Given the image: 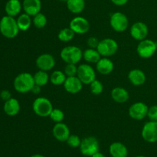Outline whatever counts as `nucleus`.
Segmentation results:
<instances>
[{
	"label": "nucleus",
	"instance_id": "nucleus-23",
	"mask_svg": "<svg viewBox=\"0 0 157 157\" xmlns=\"http://www.w3.org/2000/svg\"><path fill=\"white\" fill-rule=\"evenodd\" d=\"M22 5L19 0H9L5 6V10L9 16L15 17L21 12Z\"/></svg>",
	"mask_w": 157,
	"mask_h": 157
},
{
	"label": "nucleus",
	"instance_id": "nucleus-17",
	"mask_svg": "<svg viewBox=\"0 0 157 157\" xmlns=\"http://www.w3.org/2000/svg\"><path fill=\"white\" fill-rule=\"evenodd\" d=\"M22 9H24L25 13L30 16H35L41 12V0H24L22 2Z\"/></svg>",
	"mask_w": 157,
	"mask_h": 157
},
{
	"label": "nucleus",
	"instance_id": "nucleus-4",
	"mask_svg": "<svg viewBox=\"0 0 157 157\" xmlns=\"http://www.w3.org/2000/svg\"><path fill=\"white\" fill-rule=\"evenodd\" d=\"M32 110L40 117H48L53 110V105L50 100L44 97L37 98L32 104Z\"/></svg>",
	"mask_w": 157,
	"mask_h": 157
},
{
	"label": "nucleus",
	"instance_id": "nucleus-21",
	"mask_svg": "<svg viewBox=\"0 0 157 157\" xmlns=\"http://www.w3.org/2000/svg\"><path fill=\"white\" fill-rule=\"evenodd\" d=\"M109 153L112 157H127L128 149L121 142H114L110 144Z\"/></svg>",
	"mask_w": 157,
	"mask_h": 157
},
{
	"label": "nucleus",
	"instance_id": "nucleus-39",
	"mask_svg": "<svg viewBox=\"0 0 157 157\" xmlns=\"http://www.w3.org/2000/svg\"><path fill=\"white\" fill-rule=\"evenodd\" d=\"M41 86L37 85V84H35V85H34L33 87L32 88L31 92L33 93L34 94H40V92H41Z\"/></svg>",
	"mask_w": 157,
	"mask_h": 157
},
{
	"label": "nucleus",
	"instance_id": "nucleus-2",
	"mask_svg": "<svg viewBox=\"0 0 157 157\" xmlns=\"http://www.w3.org/2000/svg\"><path fill=\"white\" fill-rule=\"evenodd\" d=\"M19 31L15 17L9 15L2 17L0 21V32L3 36L7 38H14L18 35Z\"/></svg>",
	"mask_w": 157,
	"mask_h": 157
},
{
	"label": "nucleus",
	"instance_id": "nucleus-15",
	"mask_svg": "<svg viewBox=\"0 0 157 157\" xmlns=\"http://www.w3.org/2000/svg\"><path fill=\"white\" fill-rule=\"evenodd\" d=\"M52 134L59 142H66L71 135L70 129L64 123H57L52 129Z\"/></svg>",
	"mask_w": 157,
	"mask_h": 157
},
{
	"label": "nucleus",
	"instance_id": "nucleus-38",
	"mask_svg": "<svg viewBox=\"0 0 157 157\" xmlns=\"http://www.w3.org/2000/svg\"><path fill=\"white\" fill-rule=\"evenodd\" d=\"M112 2L117 6H123L128 2V0H111Z\"/></svg>",
	"mask_w": 157,
	"mask_h": 157
},
{
	"label": "nucleus",
	"instance_id": "nucleus-24",
	"mask_svg": "<svg viewBox=\"0 0 157 157\" xmlns=\"http://www.w3.org/2000/svg\"><path fill=\"white\" fill-rule=\"evenodd\" d=\"M83 58L91 64H97L101 58V55L96 48H87L83 52Z\"/></svg>",
	"mask_w": 157,
	"mask_h": 157
},
{
	"label": "nucleus",
	"instance_id": "nucleus-10",
	"mask_svg": "<svg viewBox=\"0 0 157 157\" xmlns=\"http://www.w3.org/2000/svg\"><path fill=\"white\" fill-rule=\"evenodd\" d=\"M143 139L147 143L157 142V121H149L144 125L141 131Z\"/></svg>",
	"mask_w": 157,
	"mask_h": 157
},
{
	"label": "nucleus",
	"instance_id": "nucleus-8",
	"mask_svg": "<svg viewBox=\"0 0 157 157\" xmlns=\"http://www.w3.org/2000/svg\"><path fill=\"white\" fill-rule=\"evenodd\" d=\"M110 25L115 32H124L128 29V18L125 14L122 13V12H114L110 15Z\"/></svg>",
	"mask_w": 157,
	"mask_h": 157
},
{
	"label": "nucleus",
	"instance_id": "nucleus-36",
	"mask_svg": "<svg viewBox=\"0 0 157 157\" xmlns=\"http://www.w3.org/2000/svg\"><path fill=\"white\" fill-rule=\"evenodd\" d=\"M100 41L98 38L94 36H91L87 39V45L90 48H98Z\"/></svg>",
	"mask_w": 157,
	"mask_h": 157
},
{
	"label": "nucleus",
	"instance_id": "nucleus-43",
	"mask_svg": "<svg viewBox=\"0 0 157 157\" xmlns=\"http://www.w3.org/2000/svg\"><path fill=\"white\" fill-rule=\"evenodd\" d=\"M136 157H147V156H136Z\"/></svg>",
	"mask_w": 157,
	"mask_h": 157
},
{
	"label": "nucleus",
	"instance_id": "nucleus-22",
	"mask_svg": "<svg viewBox=\"0 0 157 157\" xmlns=\"http://www.w3.org/2000/svg\"><path fill=\"white\" fill-rule=\"evenodd\" d=\"M111 98L117 104H124L129 100L130 95L125 88L117 87L111 90Z\"/></svg>",
	"mask_w": 157,
	"mask_h": 157
},
{
	"label": "nucleus",
	"instance_id": "nucleus-7",
	"mask_svg": "<svg viewBox=\"0 0 157 157\" xmlns=\"http://www.w3.org/2000/svg\"><path fill=\"white\" fill-rule=\"evenodd\" d=\"M157 50V44L155 41L150 39L142 40L139 42L136 47V52L138 55L142 58H150L156 53Z\"/></svg>",
	"mask_w": 157,
	"mask_h": 157
},
{
	"label": "nucleus",
	"instance_id": "nucleus-37",
	"mask_svg": "<svg viewBox=\"0 0 157 157\" xmlns=\"http://www.w3.org/2000/svg\"><path fill=\"white\" fill-rule=\"evenodd\" d=\"M0 97H1L3 101H6L10 99V98H12V94L8 90H4L0 93Z\"/></svg>",
	"mask_w": 157,
	"mask_h": 157
},
{
	"label": "nucleus",
	"instance_id": "nucleus-16",
	"mask_svg": "<svg viewBox=\"0 0 157 157\" xmlns=\"http://www.w3.org/2000/svg\"><path fill=\"white\" fill-rule=\"evenodd\" d=\"M63 86L67 93L76 94L82 90L83 83L77 76L67 77Z\"/></svg>",
	"mask_w": 157,
	"mask_h": 157
},
{
	"label": "nucleus",
	"instance_id": "nucleus-33",
	"mask_svg": "<svg viewBox=\"0 0 157 157\" xmlns=\"http://www.w3.org/2000/svg\"><path fill=\"white\" fill-rule=\"evenodd\" d=\"M67 145L71 148H78L80 147L81 143V140L78 135L71 134L66 141Z\"/></svg>",
	"mask_w": 157,
	"mask_h": 157
},
{
	"label": "nucleus",
	"instance_id": "nucleus-3",
	"mask_svg": "<svg viewBox=\"0 0 157 157\" xmlns=\"http://www.w3.org/2000/svg\"><path fill=\"white\" fill-rule=\"evenodd\" d=\"M60 56L66 64H77L83 58V52L78 46L68 45L63 48Z\"/></svg>",
	"mask_w": 157,
	"mask_h": 157
},
{
	"label": "nucleus",
	"instance_id": "nucleus-20",
	"mask_svg": "<svg viewBox=\"0 0 157 157\" xmlns=\"http://www.w3.org/2000/svg\"><path fill=\"white\" fill-rule=\"evenodd\" d=\"M128 80L133 86H141L146 82L147 77L140 69H133L129 72Z\"/></svg>",
	"mask_w": 157,
	"mask_h": 157
},
{
	"label": "nucleus",
	"instance_id": "nucleus-27",
	"mask_svg": "<svg viewBox=\"0 0 157 157\" xmlns=\"http://www.w3.org/2000/svg\"><path fill=\"white\" fill-rule=\"evenodd\" d=\"M35 84L41 87L47 85L48 81H50V76L47 71L39 70L33 75Z\"/></svg>",
	"mask_w": 157,
	"mask_h": 157
},
{
	"label": "nucleus",
	"instance_id": "nucleus-35",
	"mask_svg": "<svg viewBox=\"0 0 157 157\" xmlns=\"http://www.w3.org/2000/svg\"><path fill=\"white\" fill-rule=\"evenodd\" d=\"M147 117L150 121H157V105H153L149 107Z\"/></svg>",
	"mask_w": 157,
	"mask_h": 157
},
{
	"label": "nucleus",
	"instance_id": "nucleus-9",
	"mask_svg": "<svg viewBox=\"0 0 157 157\" xmlns=\"http://www.w3.org/2000/svg\"><path fill=\"white\" fill-rule=\"evenodd\" d=\"M77 77L83 83V84H89L96 79V72L94 69L88 64H81L78 66Z\"/></svg>",
	"mask_w": 157,
	"mask_h": 157
},
{
	"label": "nucleus",
	"instance_id": "nucleus-14",
	"mask_svg": "<svg viewBox=\"0 0 157 157\" xmlns=\"http://www.w3.org/2000/svg\"><path fill=\"white\" fill-rule=\"evenodd\" d=\"M35 64L39 70L48 72L54 68L55 64H56V61H55L53 55H52L51 54L44 53L40 55L36 58Z\"/></svg>",
	"mask_w": 157,
	"mask_h": 157
},
{
	"label": "nucleus",
	"instance_id": "nucleus-31",
	"mask_svg": "<svg viewBox=\"0 0 157 157\" xmlns=\"http://www.w3.org/2000/svg\"><path fill=\"white\" fill-rule=\"evenodd\" d=\"M49 117L51 118L52 121L57 124V123H61L64 119V113L61 110L58 108H53L52 111L51 112Z\"/></svg>",
	"mask_w": 157,
	"mask_h": 157
},
{
	"label": "nucleus",
	"instance_id": "nucleus-13",
	"mask_svg": "<svg viewBox=\"0 0 157 157\" xmlns=\"http://www.w3.org/2000/svg\"><path fill=\"white\" fill-rule=\"evenodd\" d=\"M130 33L132 38L136 41L146 39L148 35L149 29L147 25L143 21H136L130 27Z\"/></svg>",
	"mask_w": 157,
	"mask_h": 157
},
{
	"label": "nucleus",
	"instance_id": "nucleus-30",
	"mask_svg": "<svg viewBox=\"0 0 157 157\" xmlns=\"http://www.w3.org/2000/svg\"><path fill=\"white\" fill-rule=\"evenodd\" d=\"M48 22V19L46 18L45 15L44 14L38 13L37 15H35V16H33V19H32V23H33L34 26L37 29H43L46 26Z\"/></svg>",
	"mask_w": 157,
	"mask_h": 157
},
{
	"label": "nucleus",
	"instance_id": "nucleus-6",
	"mask_svg": "<svg viewBox=\"0 0 157 157\" xmlns=\"http://www.w3.org/2000/svg\"><path fill=\"white\" fill-rule=\"evenodd\" d=\"M118 48L119 47L116 40L107 38L100 41L97 50L98 51L101 57L109 58L114 55L117 52Z\"/></svg>",
	"mask_w": 157,
	"mask_h": 157
},
{
	"label": "nucleus",
	"instance_id": "nucleus-29",
	"mask_svg": "<svg viewBox=\"0 0 157 157\" xmlns=\"http://www.w3.org/2000/svg\"><path fill=\"white\" fill-rule=\"evenodd\" d=\"M75 33L70 28H64L58 34V39L63 42H68L75 38Z\"/></svg>",
	"mask_w": 157,
	"mask_h": 157
},
{
	"label": "nucleus",
	"instance_id": "nucleus-5",
	"mask_svg": "<svg viewBox=\"0 0 157 157\" xmlns=\"http://www.w3.org/2000/svg\"><path fill=\"white\" fill-rule=\"evenodd\" d=\"M79 148L83 156L91 157L94 154L99 152L100 144L96 137L87 136L81 140Z\"/></svg>",
	"mask_w": 157,
	"mask_h": 157
},
{
	"label": "nucleus",
	"instance_id": "nucleus-40",
	"mask_svg": "<svg viewBox=\"0 0 157 157\" xmlns=\"http://www.w3.org/2000/svg\"><path fill=\"white\" fill-rule=\"evenodd\" d=\"M91 157H106V156H104L102 153H101V152H98V153H96L95 154H94Z\"/></svg>",
	"mask_w": 157,
	"mask_h": 157
},
{
	"label": "nucleus",
	"instance_id": "nucleus-34",
	"mask_svg": "<svg viewBox=\"0 0 157 157\" xmlns=\"http://www.w3.org/2000/svg\"><path fill=\"white\" fill-rule=\"evenodd\" d=\"M64 74L67 77H74L77 76V72H78V66L75 64H67L64 70Z\"/></svg>",
	"mask_w": 157,
	"mask_h": 157
},
{
	"label": "nucleus",
	"instance_id": "nucleus-18",
	"mask_svg": "<svg viewBox=\"0 0 157 157\" xmlns=\"http://www.w3.org/2000/svg\"><path fill=\"white\" fill-rule=\"evenodd\" d=\"M96 69L98 73L101 75H108L114 69V64L110 58L101 57V59L96 64Z\"/></svg>",
	"mask_w": 157,
	"mask_h": 157
},
{
	"label": "nucleus",
	"instance_id": "nucleus-1",
	"mask_svg": "<svg viewBox=\"0 0 157 157\" xmlns=\"http://www.w3.org/2000/svg\"><path fill=\"white\" fill-rule=\"evenodd\" d=\"M14 88L20 94H26L30 92L35 85L33 75L28 72L19 74L14 80Z\"/></svg>",
	"mask_w": 157,
	"mask_h": 157
},
{
	"label": "nucleus",
	"instance_id": "nucleus-26",
	"mask_svg": "<svg viewBox=\"0 0 157 157\" xmlns=\"http://www.w3.org/2000/svg\"><path fill=\"white\" fill-rule=\"evenodd\" d=\"M17 24H18V29L20 31L25 32L30 29L32 24V20L31 16L26 13H23L20 15L16 19Z\"/></svg>",
	"mask_w": 157,
	"mask_h": 157
},
{
	"label": "nucleus",
	"instance_id": "nucleus-12",
	"mask_svg": "<svg viewBox=\"0 0 157 157\" xmlns=\"http://www.w3.org/2000/svg\"><path fill=\"white\" fill-rule=\"evenodd\" d=\"M90 23L88 20L81 16L75 17L69 24V28L75 32V34L84 35L88 32L90 30Z\"/></svg>",
	"mask_w": 157,
	"mask_h": 157
},
{
	"label": "nucleus",
	"instance_id": "nucleus-32",
	"mask_svg": "<svg viewBox=\"0 0 157 157\" xmlns=\"http://www.w3.org/2000/svg\"><path fill=\"white\" fill-rule=\"evenodd\" d=\"M90 92L93 94L94 95H100L102 94L103 90H104V85H103L102 82L98 80L95 79L91 84H90Z\"/></svg>",
	"mask_w": 157,
	"mask_h": 157
},
{
	"label": "nucleus",
	"instance_id": "nucleus-28",
	"mask_svg": "<svg viewBox=\"0 0 157 157\" xmlns=\"http://www.w3.org/2000/svg\"><path fill=\"white\" fill-rule=\"evenodd\" d=\"M66 78H67V76L64 71L56 70L52 72V75H50V82L55 86L63 85Z\"/></svg>",
	"mask_w": 157,
	"mask_h": 157
},
{
	"label": "nucleus",
	"instance_id": "nucleus-42",
	"mask_svg": "<svg viewBox=\"0 0 157 157\" xmlns=\"http://www.w3.org/2000/svg\"><path fill=\"white\" fill-rule=\"evenodd\" d=\"M59 1H61V2H67V0H59Z\"/></svg>",
	"mask_w": 157,
	"mask_h": 157
},
{
	"label": "nucleus",
	"instance_id": "nucleus-25",
	"mask_svg": "<svg viewBox=\"0 0 157 157\" xmlns=\"http://www.w3.org/2000/svg\"><path fill=\"white\" fill-rule=\"evenodd\" d=\"M67 7L73 14H80L85 8L84 0H67Z\"/></svg>",
	"mask_w": 157,
	"mask_h": 157
},
{
	"label": "nucleus",
	"instance_id": "nucleus-19",
	"mask_svg": "<svg viewBox=\"0 0 157 157\" xmlns=\"http://www.w3.org/2000/svg\"><path fill=\"white\" fill-rule=\"evenodd\" d=\"M20 104L18 101L15 98H10L8 101H5L3 110L6 115L9 117H15L19 113L20 111Z\"/></svg>",
	"mask_w": 157,
	"mask_h": 157
},
{
	"label": "nucleus",
	"instance_id": "nucleus-11",
	"mask_svg": "<svg viewBox=\"0 0 157 157\" xmlns=\"http://www.w3.org/2000/svg\"><path fill=\"white\" fill-rule=\"evenodd\" d=\"M149 107L145 103L136 102L132 104L128 110L130 117L136 121H141L147 117Z\"/></svg>",
	"mask_w": 157,
	"mask_h": 157
},
{
	"label": "nucleus",
	"instance_id": "nucleus-41",
	"mask_svg": "<svg viewBox=\"0 0 157 157\" xmlns=\"http://www.w3.org/2000/svg\"><path fill=\"white\" fill-rule=\"evenodd\" d=\"M31 157H45V156H43V155H41V154H34V155H32Z\"/></svg>",
	"mask_w": 157,
	"mask_h": 157
}]
</instances>
